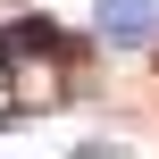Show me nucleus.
Listing matches in <instances>:
<instances>
[{
	"label": "nucleus",
	"instance_id": "obj_1",
	"mask_svg": "<svg viewBox=\"0 0 159 159\" xmlns=\"http://www.w3.org/2000/svg\"><path fill=\"white\" fill-rule=\"evenodd\" d=\"M92 25L109 50H143L159 34V0H92Z\"/></svg>",
	"mask_w": 159,
	"mask_h": 159
},
{
	"label": "nucleus",
	"instance_id": "obj_2",
	"mask_svg": "<svg viewBox=\"0 0 159 159\" xmlns=\"http://www.w3.org/2000/svg\"><path fill=\"white\" fill-rule=\"evenodd\" d=\"M17 59H75V42L50 17H8L0 25V67H17Z\"/></svg>",
	"mask_w": 159,
	"mask_h": 159
},
{
	"label": "nucleus",
	"instance_id": "obj_3",
	"mask_svg": "<svg viewBox=\"0 0 159 159\" xmlns=\"http://www.w3.org/2000/svg\"><path fill=\"white\" fill-rule=\"evenodd\" d=\"M67 159H126V151H117V143H75Z\"/></svg>",
	"mask_w": 159,
	"mask_h": 159
}]
</instances>
